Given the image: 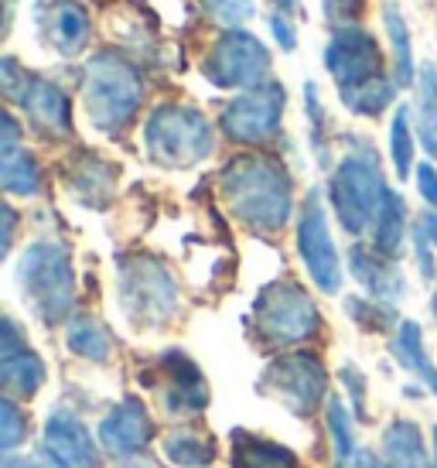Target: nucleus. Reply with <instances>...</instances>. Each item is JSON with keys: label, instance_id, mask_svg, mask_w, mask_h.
<instances>
[{"label": "nucleus", "instance_id": "nucleus-37", "mask_svg": "<svg viewBox=\"0 0 437 468\" xmlns=\"http://www.w3.org/2000/svg\"><path fill=\"white\" fill-rule=\"evenodd\" d=\"M338 377H342L348 397H352V410H356V420H369V407H366V377H362V369H359V366L346 363Z\"/></svg>", "mask_w": 437, "mask_h": 468}, {"label": "nucleus", "instance_id": "nucleus-25", "mask_svg": "<svg viewBox=\"0 0 437 468\" xmlns=\"http://www.w3.org/2000/svg\"><path fill=\"white\" fill-rule=\"evenodd\" d=\"M65 342H69L72 356L86 359V363L103 366L113 359V335H110V328H106L100 318H92V314H72V318L65 322Z\"/></svg>", "mask_w": 437, "mask_h": 468}, {"label": "nucleus", "instance_id": "nucleus-46", "mask_svg": "<svg viewBox=\"0 0 437 468\" xmlns=\"http://www.w3.org/2000/svg\"><path fill=\"white\" fill-rule=\"evenodd\" d=\"M431 312H434V322H437V287H434V298H431Z\"/></svg>", "mask_w": 437, "mask_h": 468}, {"label": "nucleus", "instance_id": "nucleus-41", "mask_svg": "<svg viewBox=\"0 0 437 468\" xmlns=\"http://www.w3.org/2000/svg\"><path fill=\"white\" fill-rule=\"evenodd\" d=\"M417 192L427 206L437 208V168L434 165H417Z\"/></svg>", "mask_w": 437, "mask_h": 468}, {"label": "nucleus", "instance_id": "nucleus-23", "mask_svg": "<svg viewBox=\"0 0 437 468\" xmlns=\"http://www.w3.org/2000/svg\"><path fill=\"white\" fill-rule=\"evenodd\" d=\"M379 458L386 468H434V458H427L424 434L413 420H393L383 431Z\"/></svg>", "mask_w": 437, "mask_h": 468}, {"label": "nucleus", "instance_id": "nucleus-14", "mask_svg": "<svg viewBox=\"0 0 437 468\" xmlns=\"http://www.w3.org/2000/svg\"><path fill=\"white\" fill-rule=\"evenodd\" d=\"M144 383L155 387L171 417H195L208 407V383L192 356L181 349H167L157 356L151 373H144Z\"/></svg>", "mask_w": 437, "mask_h": 468}, {"label": "nucleus", "instance_id": "nucleus-44", "mask_svg": "<svg viewBox=\"0 0 437 468\" xmlns=\"http://www.w3.org/2000/svg\"><path fill=\"white\" fill-rule=\"evenodd\" d=\"M352 468H386L383 458L376 455V452H366V448H359L356 455H352V462H348Z\"/></svg>", "mask_w": 437, "mask_h": 468}, {"label": "nucleus", "instance_id": "nucleus-30", "mask_svg": "<svg viewBox=\"0 0 437 468\" xmlns=\"http://www.w3.org/2000/svg\"><path fill=\"white\" fill-rule=\"evenodd\" d=\"M397 92H400V82L389 72L379 79H369V82H362L356 90H346L338 92L342 96V103H346L348 113H356V117H383L389 106L397 103Z\"/></svg>", "mask_w": 437, "mask_h": 468}, {"label": "nucleus", "instance_id": "nucleus-32", "mask_svg": "<svg viewBox=\"0 0 437 468\" xmlns=\"http://www.w3.org/2000/svg\"><path fill=\"white\" fill-rule=\"evenodd\" d=\"M325 424H328V438H332L335 458H338L342 465L352 462V455L359 452V444H356V420H352V414H348L346 403L338 400V397H328V403H325Z\"/></svg>", "mask_w": 437, "mask_h": 468}, {"label": "nucleus", "instance_id": "nucleus-5", "mask_svg": "<svg viewBox=\"0 0 437 468\" xmlns=\"http://www.w3.org/2000/svg\"><path fill=\"white\" fill-rule=\"evenodd\" d=\"M116 301L130 325L161 328L178 314V281L165 261L151 253H127L116 261Z\"/></svg>", "mask_w": 437, "mask_h": 468}, {"label": "nucleus", "instance_id": "nucleus-9", "mask_svg": "<svg viewBox=\"0 0 437 468\" xmlns=\"http://www.w3.org/2000/svg\"><path fill=\"white\" fill-rule=\"evenodd\" d=\"M202 76L216 90H253L273 72V55L246 27H226L202 58Z\"/></svg>", "mask_w": 437, "mask_h": 468}, {"label": "nucleus", "instance_id": "nucleus-21", "mask_svg": "<svg viewBox=\"0 0 437 468\" xmlns=\"http://www.w3.org/2000/svg\"><path fill=\"white\" fill-rule=\"evenodd\" d=\"M65 185L72 188V196L90 208H103L113 198L116 168L110 161L96 154H76V161L65 168Z\"/></svg>", "mask_w": 437, "mask_h": 468}, {"label": "nucleus", "instance_id": "nucleus-11", "mask_svg": "<svg viewBox=\"0 0 437 468\" xmlns=\"http://www.w3.org/2000/svg\"><path fill=\"white\" fill-rule=\"evenodd\" d=\"M283 110H287V90L277 79H267L253 90H240L218 113L222 137L243 147H263L281 133Z\"/></svg>", "mask_w": 437, "mask_h": 468}, {"label": "nucleus", "instance_id": "nucleus-24", "mask_svg": "<svg viewBox=\"0 0 437 468\" xmlns=\"http://www.w3.org/2000/svg\"><path fill=\"white\" fill-rule=\"evenodd\" d=\"M389 352H393V359H397L410 377L421 379L427 390L437 397V366H434V359L427 356L424 332H421L417 322H400L397 335L389 342Z\"/></svg>", "mask_w": 437, "mask_h": 468}, {"label": "nucleus", "instance_id": "nucleus-10", "mask_svg": "<svg viewBox=\"0 0 437 468\" xmlns=\"http://www.w3.org/2000/svg\"><path fill=\"white\" fill-rule=\"evenodd\" d=\"M257 390L291 414L311 417L328 403V369L314 352H283L260 373Z\"/></svg>", "mask_w": 437, "mask_h": 468}, {"label": "nucleus", "instance_id": "nucleus-19", "mask_svg": "<svg viewBox=\"0 0 437 468\" xmlns=\"http://www.w3.org/2000/svg\"><path fill=\"white\" fill-rule=\"evenodd\" d=\"M0 185L4 192L14 198H38L45 188V175H41L38 157L25 147V133L21 123L14 120V113L7 110L0 120Z\"/></svg>", "mask_w": 437, "mask_h": 468}, {"label": "nucleus", "instance_id": "nucleus-12", "mask_svg": "<svg viewBox=\"0 0 437 468\" xmlns=\"http://www.w3.org/2000/svg\"><path fill=\"white\" fill-rule=\"evenodd\" d=\"M297 257L308 271L311 284L322 294H338L342 291V257L332 239V226H328V212L322 206L318 192H308L301 202V216H297Z\"/></svg>", "mask_w": 437, "mask_h": 468}, {"label": "nucleus", "instance_id": "nucleus-22", "mask_svg": "<svg viewBox=\"0 0 437 468\" xmlns=\"http://www.w3.org/2000/svg\"><path fill=\"white\" fill-rule=\"evenodd\" d=\"M229 462L232 468H301V458L291 448L250 431H232Z\"/></svg>", "mask_w": 437, "mask_h": 468}, {"label": "nucleus", "instance_id": "nucleus-40", "mask_svg": "<svg viewBox=\"0 0 437 468\" xmlns=\"http://www.w3.org/2000/svg\"><path fill=\"white\" fill-rule=\"evenodd\" d=\"M410 247H413V257H417V271H421V277L431 284V281L437 277V271H434V253H437V250L431 247L424 236L417 233V229H410Z\"/></svg>", "mask_w": 437, "mask_h": 468}, {"label": "nucleus", "instance_id": "nucleus-36", "mask_svg": "<svg viewBox=\"0 0 437 468\" xmlns=\"http://www.w3.org/2000/svg\"><path fill=\"white\" fill-rule=\"evenodd\" d=\"M206 7L226 27H243L257 17V0H206Z\"/></svg>", "mask_w": 437, "mask_h": 468}, {"label": "nucleus", "instance_id": "nucleus-26", "mask_svg": "<svg viewBox=\"0 0 437 468\" xmlns=\"http://www.w3.org/2000/svg\"><path fill=\"white\" fill-rule=\"evenodd\" d=\"M383 27L386 41H389V52H393V79L400 82V90H410L417 86V62H413V35L407 17L397 4H386L383 7Z\"/></svg>", "mask_w": 437, "mask_h": 468}, {"label": "nucleus", "instance_id": "nucleus-27", "mask_svg": "<svg viewBox=\"0 0 437 468\" xmlns=\"http://www.w3.org/2000/svg\"><path fill=\"white\" fill-rule=\"evenodd\" d=\"M161 452H165V458L171 465H178V468H208L218 455V444L206 431L175 428L165 434Z\"/></svg>", "mask_w": 437, "mask_h": 468}, {"label": "nucleus", "instance_id": "nucleus-45", "mask_svg": "<svg viewBox=\"0 0 437 468\" xmlns=\"http://www.w3.org/2000/svg\"><path fill=\"white\" fill-rule=\"evenodd\" d=\"M277 4V11H283V14H301L304 7H301V0H273Z\"/></svg>", "mask_w": 437, "mask_h": 468}, {"label": "nucleus", "instance_id": "nucleus-47", "mask_svg": "<svg viewBox=\"0 0 437 468\" xmlns=\"http://www.w3.org/2000/svg\"><path fill=\"white\" fill-rule=\"evenodd\" d=\"M434 468H437V428H434Z\"/></svg>", "mask_w": 437, "mask_h": 468}, {"label": "nucleus", "instance_id": "nucleus-17", "mask_svg": "<svg viewBox=\"0 0 437 468\" xmlns=\"http://www.w3.org/2000/svg\"><path fill=\"white\" fill-rule=\"evenodd\" d=\"M100 448L92 431L69 410H55L41 428V455L55 468H100Z\"/></svg>", "mask_w": 437, "mask_h": 468}, {"label": "nucleus", "instance_id": "nucleus-42", "mask_svg": "<svg viewBox=\"0 0 437 468\" xmlns=\"http://www.w3.org/2000/svg\"><path fill=\"white\" fill-rule=\"evenodd\" d=\"M0 219H4V233H0V257H7L14 247V226H17V212L11 206L0 208Z\"/></svg>", "mask_w": 437, "mask_h": 468}, {"label": "nucleus", "instance_id": "nucleus-20", "mask_svg": "<svg viewBox=\"0 0 437 468\" xmlns=\"http://www.w3.org/2000/svg\"><path fill=\"white\" fill-rule=\"evenodd\" d=\"M348 273L356 277V284L376 301H386V304H400L403 294H407V277L397 267L393 257H386L369 243H352L348 250Z\"/></svg>", "mask_w": 437, "mask_h": 468}, {"label": "nucleus", "instance_id": "nucleus-38", "mask_svg": "<svg viewBox=\"0 0 437 468\" xmlns=\"http://www.w3.org/2000/svg\"><path fill=\"white\" fill-rule=\"evenodd\" d=\"M362 4H366V0H322L325 21H328V25H332V27L359 25V17H362Z\"/></svg>", "mask_w": 437, "mask_h": 468}, {"label": "nucleus", "instance_id": "nucleus-29", "mask_svg": "<svg viewBox=\"0 0 437 468\" xmlns=\"http://www.w3.org/2000/svg\"><path fill=\"white\" fill-rule=\"evenodd\" d=\"M417 141L427 151V157L437 165V66L424 62L417 72V110H413Z\"/></svg>", "mask_w": 437, "mask_h": 468}, {"label": "nucleus", "instance_id": "nucleus-3", "mask_svg": "<svg viewBox=\"0 0 437 468\" xmlns=\"http://www.w3.org/2000/svg\"><path fill=\"white\" fill-rule=\"evenodd\" d=\"M14 284L25 308L41 325H62L76 312V267L72 250L62 239H35L27 243L14 267Z\"/></svg>", "mask_w": 437, "mask_h": 468}, {"label": "nucleus", "instance_id": "nucleus-33", "mask_svg": "<svg viewBox=\"0 0 437 468\" xmlns=\"http://www.w3.org/2000/svg\"><path fill=\"white\" fill-rule=\"evenodd\" d=\"M304 117H308V137H311V147H314V157H318L322 168H328V165H332V147H328V113H325V106H322V90H318V82H308V86H304Z\"/></svg>", "mask_w": 437, "mask_h": 468}, {"label": "nucleus", "instance_id": "nucleus-1", "mask_svg": "<svg viewBox=\"0 0 437 468\" xmlns=\"http://www.w3.org/2000/svg\"><path fill=\"white\" fill-rule=\"evenodd\" d=\"M218 196L250 233L277 236L294 212V178L273 154H236L218 171Z\"/></svg>", "mask_w": 437, "mask_h": 468}, {"label": "nucleus", "instance_id": "nucleus-13", "mask_svg": "<svg viewBox=\"0 0 437 468\" xmlns=\"http://www.w3.org/2000/svg\"><path fill=\"white\" fill-rule=\"evenodd\" d=\"M322 62L338 92L356 90V86L369 82V79L386 76L383 48H379L373 31H366L362 25L332 27V38L325 45Z\"/></svg>", "mask_w": 437, "mask_h": 468}, {"label": "nucleus", "instance_id": "nucleus-8", "mask_svg": "<svg viewBox=\"0 0 437 468\" xmlns=\"http://www.w3.org/2000/svg\"><path fill=\"white\" fill-rule=\"evenodd\" d=\"M0 86L14 106H21V113L35 131H41L45 137H72V131H76L72 103L62 92V86H55L52 79L27 72L17 58L7 55L0 62Z\"/></svg>", "mask_w": 437, "mask_h": 468}, {"label": "nucleus", "instance_id": "nucleus-34", "mask_svg": "<svg viewBox=\"0 0 437 468\" xmlns=\"http://www.w3.org/2000/svg\"><path fill=\"white\" fill-rule=\"evenodd\" d=\"M346 312H348V318L362 328V332H389V328H393V322H397L393 304L376 301V298H369V294L346 298Z\"/></svg>", "mask_w": 437, "mask_h": 468}, {"label": "nucleus", "instance_id": "nucleus-2", "mask_svg": "<svg viewBox=\"0 0 437 468\" xmlns=\"http://www.w3.org/2000/svg\"><path fill=\"white\" fill-rule=\"evenodd\" d=\"M346 154L338 157L328 178V206H332L338 226L352 239L373 233V222L389 196V182L383 175V161L369 141L362 137H342Z\"/></svg>", "mask_w": 437, "mask_h": 468}, {"label": "nucleus", "instance_id": "nucleus-39", "mask_svg": "<svg viewBox=\"0 0 437 468\" xmlns=\"http://www.w3.org/2000/svg\"><path fill=\"white\" fill-rule=\"evenodd\" d=\"M267 27H271L277 48H283V52H294V48H297V27H294V21H291V14L271 11V21H267Z\"/></svg>", "mask_w": 437, "mask_h": 468}, {"label": "nucleus", "instance_id": "nucleus-18", "mask_svg": "<svg viewBox=\"0 0 437 468\" xmlns=\"http://www.w3.org/2000/svg\"><path fill=\"white\" fill-rule=\"evenodd\" d=\"M45 363L31 346L25 332L14 318H4V335H0V387L14 400H31L45 387Z\"/></svg>", "mask_w": 437, "mask_h": 468}, {"label": "nucleus", "instance_id": "nucleus-7", "mask_svg": "<svg viewBox=\"0 0 437 468\" xmlns=\"http://www.w3.org/2000/svg\"><path fill=\"white\" fill-rule=\"evenodd\" d=\"M250 332L271 349H294L322 332V312L297 281H271L263 287L246 318Z\"/></svg>", "mask_w": 437, "mask_h": 468}, {"label": "nucleus", "instance_id": "nucleus-43", "mask_svg": "<svg viewBox=\"0 0 437 468\" xmlns=\"http://www.w3.org/2000/svg\"><path fill=\"white\" fill-rule=\"evenodd\" d=\"M413 229L424 236L427 243L437 250V208H427V212H421L417 216V222H413Z\"/></svg>", "mask_w": 437, "mask_h": 468}, {"label": "nucleus", "instance_id": "nucleus-28", "mask_svg": "<svg viewBox=\"0 0 437 468\" xmlns=\"http://www.w3.org/2000/svg\"><path fill=\"white\" fill-rule=\"evenodd\" d=\"M373 247L386 257H393L397 261L403 247H407V236H410V212H407V202L400 192L389 188V196H386L383 208H379V216L373 222Z\"/></svg>", "mask_w": 437, "mask_h": 468}, {"label": "nucleus", "instance_id": "nucleus-35", "mask_svg": "<svg viewBox=\"0 0 437 468\" xmlns=\"http://www.w3.org/2000/svg\"><path fill=\"white\" fill-rule=\"evenodd\" d=\"M27 438V414L17 407L14 397L4 393L0 400V452L4 455H14V448Z\"/></svg>", "mask_w": 437, "mask_h": 468}, {"label": "nucleus", "instance_id": "nucleus-31", "mask_svg": "<svg viewBox=\"0 0 437 468\" xmlns=\"http://www.w3.org/2000/svg\"><path fill=\"white\" fill-rule=\"evenodd\" d=\"M413 154H417V127H413L410 106H397L393 123H389V157L400 182H410Z\"/></svg>", "mask_w": 437, "mask_h": 468}, {"label": "nucleus", "instance_id": "nucleus-6", "mask_svg": "<svg viewBox=\"0 0 437 468\" xmlns=\"http://www.w3.org/2000/svg\"><path fill=\"white\" fill-rule=\"evenodd\" d=\"M144 151L161 168H195L216 151V127L198 106L161 103L144 120Z\"/></svg>", "mask_w": 437, "mask_h": 468}, {"label": "nucleus", "instance_id": "nucleus-16", "mask_svg": "<svg viewBox=\"0 0 437 468\" xmlns=\"http://www.w3.org/2000/svg\"><path fill=\"white\" fill-rule=\"evenodd\" d=\"M155 417L147 414L141 397H123L120 403H113L106 417L96 428V438L103 444L106 455L120 458V462H130L147 452V444L155 441Z\"/></svg>", "mask_w": 437, "mask_h": 468}, {"label": "nucleus", "instance_id": "nucleus-15", "mask_svg": "<svg viewBox=\"0 0 437 468\" xmlns=\"http://www.w3.org/2000/svg\"><path fill=\"white\" fill-rule=\"evenodd\" d=\"M31 21H35V35L48 52L79 58L90 48L92 17L82 7V0H35Z\"/></svg>", "mask_w": 437, "mask_h": 468}, {"label": "nucleus", "instance_id": "nucleus-4", "mask_svg": "<svg viewBox=\"0 0 437 468\" xmlns=\"http://www.w3.org/2000/svg\"><path fill=\"white\" fill-rule=\"evenodd\" d=\"M144 92L147 90H144L141 69L127 62L120 52H100L86 62L82 106L92 127L106 137H120L137 120Z\"/></svg>", "mask_w": 437, "mask_h": 468}]
</instances>
